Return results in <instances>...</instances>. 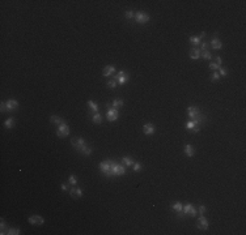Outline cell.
<instances>
[{
    "label": "cell",
    "instance_id": "6da1fadb",
    "mask_svg": "<svg viewBox=\"0 0 246 235\" xmlns=\"http://www.w3.org/2000/svg\"><path fill=\"white\" fill-rule=\"evenodd\" d=\"M187 115H189V118H190L191 120H194L199 127L204 125V123L207 121V116L200 111V108L198 107V106H189L187 107Z\"/></svg>",
    "mask_w": 246,
    "mask_h": 235
},
{
    "label": "cell",
    "instance_id": "7a4b0ae2",
    "mask_svg": "<svg viewBox=\"0 0 246 235\" xmlns=\"http://www.w3.org/2000/svg\"><path fill=\"white\" fill-rule=\"evenodd\" d=\"M113 162L111 159H106V161L101 162L100 163V170H101V173L104 174L106 178H111L113 176V174H111V166H113Z\"/></svg>",
    "mask_w": 246,
    "mask_h": 235
},
{
    "label": "cell",
    "instance_id": "3957f363",
    "mask_svg": "<svg viewBox=\"0 0 246 235\" xmlns=\"http://www.w3.org/2000/svg\"><path fill=\"white\" fill-rule=\"evenodd\" d=\"M114 80L117 81L119 85H126V84L130 81V74H128V72H126V71H119V72H117L115 76H114Z\"/></svg>",
    "mask_w": 246,
    "mask_h": 235
},
{
    "label": "cell",
    "instance_id": "277c9868",
    "mask_svg": "<svg viewBox=\"0 0 246 235\" xmlns=\"http://www.w3.org/2000/svg\"><path fill=\"white\" fill-rule=\"evenodd\" d=\"M111 174H113V178L114 176H122L126 174V166L124 165H119L117 162H113V166H111Z\"/></svg>",
    "mask_w": 246,
    "mask_h": 235
},
{
    "label": "cell",
    "instance_id": "5b68a950",
    "mask_svg": "<svg viewBox=\"0 0 246 235\" xmlns=\"http://www.w3.org/2000/svg\"><path fill=\"white\" fill-rule=\"evenodd\" d=\"M135 21L138 22V24L143 25V24H147L148 21H149V15H148L147 12H144V11H139V12L135 13Z\"/></svg>",
    "mask_w": 246,
    "mask_h": 235
},
{
    "label": "cell",
    "instance_id": "8992f818",
    "mask_svg": "<svg viewBox=\"0 0 246 235\" xmlns=\"http://www.w3.org/2000/svg\"><path fill=\"white\" fill-rule=\"evenodd\" d=\"M108 107H110L108 110V114H106V116H108V120L109 121H117L118 118H119V111H118V108L111 107L110 103H108Z\"/></svg>",
    "mask_w": 246,
    "mask_h": 235
},
{
    "label": "cell",
    "instance_id": "52a82bcc",
    "mask_svg": "<svg viewBox=\"0 0 246 235\" xmlns=\"http://www.w3.org/2000/svg\"><path fill=\"white\" fill-rule=\"evenodd\" d=\"M197 227H198L199 230H202V231H206V230H208V227H209V222H208V220H207V218L203 216V214L198 217Z\"/></svg>",
    "mask_w": 246,
    "mask_h": 235
},
{
    "label": "cell",
    "instance_id": "ba28073f",
    "mask_svg": "<svg viewBox=\"0 0 246 235\" xmlns=\"http://www.w3.org/2000/svg\"><path fill=\"white\" fill-rule=\"evenodd\" d=\"M56 135H58L59 137H67L68 135H70V127H68V124L66 123H61L60 125H58V129H56Z\"/></svg>",
    "mask_w": 246,
    "mask_h": 235
},
{
    "label": "cell",
    "instance_id": "9c48e42d",
    "mask_svg": "<svg viewBox=\"0 0 246 235\" xmlns=\"http://www.w3.org/2000/svg\"><path fill=\"white\" fill-rule=\"evenodd\" d=\"M182 212L184 213V216H190V217H197V208L194 206L193 204H186L183 205V209Z\"/></svg>",
    "mask_w": 246,
    "mask_h": 235
},
{
    "label": "cell",
    "instance_id": "30bf717a",
    "mask_svg": "<svg viewBox=\"0 0 246 235\" xmlns=\"http://www.w3.org/2000/svg\"><path fill=\"white\" fill-rule=\"evenodd\" d=\"M28 222L30 223V225H34V226H42L43 223H45V218L38 216V214H34V216H30L28 218Z\"/></svg>",
    "mask_w": 246,
    "mask_h": 235
},
{
    "label": "cell",
    "instance_id": "8fae6325",
    "mask_svg": "<svg viewBox=\"0 0 246 235\" xmlns=\"http://www.w3.org/2000/svg\"><path fill=\"white\" fill-rule=\"evenodd\" d=\"M184 128L189 131V132H193V133H198L200 131V127L198 125L197 123H195L194 120H190L187 121V123L184 124Z\"/></svg>",
    "mask_w": 246,
    "mask_h": 235
},
{
    "label": "cell",
    "instance_id": "7c38bea8",
    "mask_svg": "<svg viewBox=\"0 0 246 235\" xmlns=\"http://www.w3.org/2000/svg\"><path fill=\"white\" fill-rule=\"evenodd\" d=\"M209 47L213 48V50H221L223 48V42L219 39L216 35H213L212 39H211V42H209Z\"/></svg>",
    "mask_w": 246,
    "mask_h": 235
},
{
    "label": "cell",
    "instance_id": "4fadbf2b",
    "mask_svg": "<svg viewBox=\"0 0 246 235\" xmlns=\"http://www.w3.org/2000/svg\"><path fill=\"white\" fill-rule=\"evenodd\" d=\"M71 144H72V146L76 149L77 152H79V149H80L81 146L85 144V141H84L83 137H74V139H71Z\"/></svg>",
    "mask_w": 246,
    "mask_h": 235
},
{
    "label": "cell",
    "instance_id": "5bb4252c",
    "mask_svg": "<svg viewBox=\"0 0 246 235\" xmlns=\"http://www.w3.org/2000/svg\"><path fill=\"white\" fill-rule=\"evenodd\" d=\"M70 195H71V197L72 198H80V197H83V195H84V192H83V189L81 188H74V187H71L70 188Z\"/></svg>",
    "mask_w": 246,
    "mask_h": 235
},
{
    "label": "cell",
    "instance_id": "9a60e30c",
    "mask_svg": "<svg viewBox=\"0 0 246 235\" xmlns=\"http://www.w3.org/2000/svg\"><path fill=\"white\" fill-rule=\"evenodd\" d=\"M143 132H144V135H147V136H151V135H153L154 132H156V127H154L152 123H147L143 125Z\"/></svg>",
    "mask_w": 246,
    "mask_h": 235
},
{
    "label": "cell",
    "instance_id": "2e32d148",
    "mask_svg": "<svg viewBox=\"0 0 246 235\" xmlns=\"http://www.w3.org/2000/svg\"><path fill=\"white\" fill-rule=\"evenodd\" d=\"M5 106H7V111H15L19 107V102L16 99H8L5 102Z\"/></svg>",
    "mask_w": 246,
    "mask_h": 235
},
{
    "label": "cell",
    "instance_id": "e0dca14e",
    "mask_svg": "<svg viewBox=\"0 0 246 235\" xmlns=\"http://www.w3.org/2000/svg\"><path fill=\"white\" fill-rule=\"evenodd\" d=\"M114 73H115V67H114V65H106L105 69L102 71V76H104V77H110V76H113Z\"/></svg>",
    "mask_w": 246,
    "mask_h": 235
},
{
    "label": "cell",
    "instance_id": "ac0fdd59",
    "mask_svg": "<svg viewBox=\"0 0 246 235\" xmlns=\"http://www.w3.org/2000/svg\"><path fill=\"white\" fill-rule=\"evenodd\" d=\"M79 153H81L83 155H86V157H88V155H90L93 153V149H92V146L86 145V142H85V144H84L80 149H79Z\"/></svg>",
    "mask_w": 246,
    "mask_h": 235
},
{
    "label": "cell",
    "instance_id": "d6986e66",
    "mask_svg": "<svg viewBox=\"0 0 246 235\" xmlns=\"http://www.w3.org/2000/svg\"><path fill=\"white\" fill-rule=\"evenodd\" d=\"M190 58L193 59V60H198V59L200 58V50L197 48V47H193V48L190 50Z\"/></svg>",
    "mask_w": 246,
    "mask_h": 235
},
{
    "label": "cell",
    "instance_id": "ffe728a7",
    "mask_svg": "<svg viewBox=\"0 0 246 235\" xmlns=\"http://www.w3.org/2000/svg\"><path fill=\"white\" fill-rule=\"evenodd\" d=\"M184 154L187 155V157H194V154H195V152H194V148H193V145H190V144H186L184 145Z\"/></svg>",
    "mask_w": 246,
    "mask_h": 235
},
{
    "label": "cell",
    "instance_id": "44dd1931",
    "mask_svg": "<svg viewBox=\"0 0 246 235\" xmlns=\"http://www.w3.org/2000/svg\"><path fill=\"white\" fill-rule=\"evenodd\" d=\"M88 107H89L93 112H100V107H98V105H97L96 102H93L92 99H89V101H88Z\"/></svg>",
    "mask_w": 246,
    "mask_h": 235
},
{
    "label": "cell",
    "instance_id": "7402d4cb",
    "mask_svg": "<svg viewBox=\"0 0 246 235\" xmlns=\"http://www.w3.org/2000/svg\"><path fill=\"white\" fill-rule=\"evenodd\" d=\"M50 121L54 123V124H58V125H60L61 123H64V120H63L60 116H58V115H52V116H50Z\"/></svg>",
    "mask_w": 246,
    "mask_h": 235
},
{
    "label": "cell",
    "instance_id": "603a6c76",
    "mask_svg": "<svg viewBox=\"0 0 246 235\" xmlns=\"http://www.w3.org/2000/svg\"><path fill=\"white\" fill-rule=\"evenodd\" d=\"M122 163L126 167H131L134 165V159L131 157H123L122 158Z\"/></svg>",
    "mask_w": 246,
    "mask_h": 235
},
{
    "label": "cell",
    "instance_id": "cb8c5ba5",
    "mask_svg": "<svg viewBox=\"0 0 246 235\" xmlns=\"http://www.w3.org/2000/svg\"><path fill=\"white\" fill-rule=\"evenodd\" d=\"M189 40H190V43L193 44V46H194V47L199 46V44H200V42H202V39H200L199 37H195V35H193V37H190V38H189Z\"/></svg>",
    "mask_w": 246,
    "mask_h": 235
},
{
    "label": "cell",
    "instance_id": "d4e9b609",
    "mask_svg": "<svg viewBox=\"0 0 246 235\" xmlns=\"http://www.w3.org/2000/svg\"><path fill=\"white\" fill-rule=\"evenodd\" d=\"M92 120L94 121L96 124H101L102 123V115L100 114V112H94V114L92 115Z\"/></svg>",
    "mask_w": 246,
    "mask_h": 235
},
{
    "label": "cell",
    "instance_id": "484cf974",
    "mask_svg": "<svg viewBox=\"0 0 246 235\" xmlns=\"http://www.w3.org/2000/svg\"><path fill=\"white\" fill-rule=\"evenodd\" d=\"M13 125H15V120H13V118H8V119L4 121V127H5L7 129L13 128Z\"/></svg>",
    "mask_w": 246,
    "mask_h": 235
},
{
    "label": "cell",
    "instance_id": "4316f807",
    "mask_svg": "<svg viewBox=\"0 0 246 235\" xmlns=\"http://www.w3.org/2000/svg\"><path fill=\"white\" fill-rule=\"evenodd\" d=\"M200 58L206 59V60H211V59H212V54L209 52L208 50H206V51H200Z\"/></svg>",
    "mask_w": 246,
    "mask_h": 235
},
{
    "label": "cell",
    "instance_id": "83f0119b",
    "mask_svg": "<svg viewBox=\"0 0 246 235\" xmlns=\"http://www.w3.org/2000/svg\"><path fill=\"white\" fill-rule=\"evenodd\" d=\"M182 209H183V205H182L181 202H175V204L172 205V210H174L175 213H178V212H182Z\"/></svg>",
    "mask_w": 246,
    "mask_h": 235
},
{
    "label": "cell",
    "instance_id": "f1b7e54d",
    "mask_svg": "<svg viewBox=\"0 0 246 235\" xmlns=\"http://www.w3.org/2000/svg\"><path fill=\"white\" fill-rule=\"evenodd\" d=\"M123 105H124V101H122V99H114L111 106L114 108H119V107H123Z\"/></svg>",
    "mask_w": 246,
    "mask_h": 235
},
{
    "label": "cell",
    "instance_id": "f546056e",
    "mask_svg": "<svg viewBox=\"0 0 246 235\" xmlns=\"http://www.w3.org/2000/svg\"><path fill=\"white\" fill-rule=\"evenodd\" d=\"M209 48V42H206V40H202L199 44V50L200 51H206V50Z\"/></svg>",
    "mask_w": 246,
    "mask_h": 235
},
{
    "label": "cell",
    "instance_id": "4dcf8cb0",
    "mask_svg": "<svg viewBox=\"0 0 246 235\" xmlns=\"http://www.w3.org/2000/svg\"><path fill=\"white\" fill-rule=\"evenodd\" d=\"M68 183H70L71 186H76L77 184V178L75 175H70L68 176Z\"/></svg>",
    "mask_w": 246,
    "mask_h": 235
},
{
    "label": "cell",
    "instance_id": "1f68e13d",
    "mask_svg": "<svg viewBox=\"0 0 246 235\" xmlns=\"http://www.w3.org/2000/svg\"><path fill=\"white\" fill-rule=\"evenodd\" d=\"M117 84H118V82H117V81H115V80H109L106 85H108V88H109V89H113V90H114V89H115V88H117Z\"/></svg>",
    "mask_w": 246,
    "mask_h": 235
},
{
    "label": "cell",
    "instance_id": "d6a6232c",
    "mask_svg": "<svg viewBox=\"0 0 246 235\" xmlns=\"http://www.w3.org/2000/svg\"><path fill=\"white\" fill-rule=\"evenodd\" d=\"M220 78H221V77H220V74H219V72H217V71H213V73L211 74V80H212L213 82H216V81H219Z\"/></svg>",
    "mask_w": 246,
    "mask_h": 235
},
{
    "label": "cell",
    "instance_id": "836d02e7",
    "mask_svg": "<svg viewBox=\"0 0 246 235\" xmlns=\"http://www.w3.org/2000/svg\"><path fill=\"white\" fill-rule=\"evenodd\" d=\"M7 234L8 235H19V234H21V231H20V229H8Z\"/></svg>",
    "mask_w": 246,
    "mask_h": 235
},
{
    "label": "cell",
    "instance_id": "e575fe53",
    "mask_svg": "<svg viewBox=\"0 0 246 235\" xmlns=\"http://www.w3.org/2000/svg\"><path fill=\"white\" fill-rule=\"evenodd\" d=\"M219 74H220V77H227L228 76V69L220 67V68H219Z\"/></svg>",
    "mask_w": 246,
    "mask_h": 235
},
{
    "label": "cell",
    "instance_id": "d590c367",
    "mask_svg": "<svg viewBox=\"0 0 246 235\" xmlns=\"http://www.w3.org/2000/svg\"><path fill=\"white\" fill-rule=\"evenodd\" d=\"M132 167H134V171H135V173H139V171L142 170V163H140V162H134Z\"/></svg>",
    "mask_w": 246,
    "mask_h": 235
},
{
    "label": "cell",
    "instance_id": "8d00e7d4",
    "mask_svg": "<svg viewBox=\"0 0 246 235\" xmlns=\"http://www.w3.org/2000/svg\"><path fill=\"white\" fill-rule=\"evenodd\" d=\"M124 16H126L127 20H131V19L135 17V13H134V11H127V12L124 13Z\"/></svg>",
    "mask_w": 246,
    "mask_h": 235
},
{
    "label": "cell",
    "instance_id": "74e56055",
    "mask_svg": "<svg viewBox=\"0 0 246 235\" xmlns=\"http://www.w3.org/2000/svg\"><path fill=\"white\" fill-rule=\"evenodd\" d=\"M207 212V208L204 206V205H199V208H198V213L202 216V214H204Z\"/></svg>",
    "mask_w": 246,
    "mask_h": 235
},
{
    "label": "cell",
    "instance_id": "f35d334b",
    "mask_svg": "<svg viewBox=\"0 0 246 235\" xmlns=\"http://www.w3.org/2000/svg\"><path fill=\"white\" fill-rule=\"evenodd\" d=\"M209 68L212 69V71H219V68H220V65H217L215 62H212L211 64H209Z\"/></svg>",
    "mask_w": 246,
    "mask_h": 235
},
{
    "label": "cell",
    "instance_id": "ab89813d",
    "mask_svg": "<svg viewBox=\"0 0 246 235\" xmlns=\"http://www.w3.org/2000/svg\"><path fill=\"white\" fill-rule=\"evenodd\" d=\"M60 188H61V191H64V192L70 191V186H68V184H61Z\"/></svg>",
    "mask_w": 246,
    "mask_h": 235
},
{
    "label": "cell",
    "instance_id": "60d3db41",
    "mask_svg": "<svg viewBox=\"0 0 246 235\" xmlns=\"http://www.w3.org/2000/svg\"><path fill=\"white\" fill-rule=\"evenodd\" d=\"M215 63L217 65H220V67H221V63H223V60H221V58H220V56H216V59H215Z\"/></svg>",
    "mask_w": 246,
    "mask_h": 235
},
{
    "label": "cell",
    "instance_id": "b9f144b4",
    "mask_svg": "<svg viewBox=\"0 0 246 235\" xmlns=\"http://www.w3.org/2000/svg\"><path fill=\"white\" fill-rule=\"evenodd\" d=\"M0 106H1V108H0V110H1V112L7 111V106H5V102H1V103H0Z\"/></svg>",
    "mask_w": 246,
    "mask_h": 235
},
{
    "label": "cell",
    "instance_id": "7bdbcfd3",
    "mask_svg": "<svg viewBox=\"0 0 246 235\" xmlns=\"http://www.w3.org/2000/svg\"><path fill=\"white\" fill-rule=\"evenodd\" d=\"M204 37H206V33H204V31H202V33H200V35H199V38H200V39H203Z\"/></svg>",
    "mask_w": 246,
    "mask_h": 235
}]
</instances>
